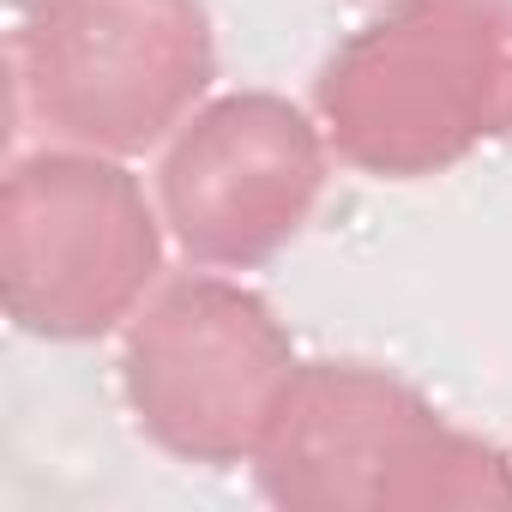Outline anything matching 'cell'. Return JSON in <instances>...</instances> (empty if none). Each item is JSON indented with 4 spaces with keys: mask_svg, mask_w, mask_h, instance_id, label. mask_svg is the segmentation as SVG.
<instances>
[{
    "mask_svg": "<svg viewBox=\"0 0 512 512\" xmlns=\"http://www.w3.org/2000/svg\"><path fill=\"white\" fill-rule=\"evenodd\" d=\"M157 193L85 145H43L0 193V302L25 338L91 344L121 332L163 278Z\"/></svg>",
    "mask_w": 512,
    "mask_h": 512,
    "instance_id": "3957f363",
    "label": "cell"
},
{
    "mask_svg": "<svg viewBox=\"0 0 512 512\" xmlns=\"http://www.w3.org/2000/svg\"><path fill=\"white\" fill-rule=\"evenodd\" d=\"M253 476L284 512L512 506V458L374 362H302Z\"/></svg>",
    "mask_w": 512,
    "mask_h": 512,
    "instance_id": "7a4b0ae2",
    "label": "cell"
},
{
    "mask_svg": "<svg viewBox=\"0 0 512 512\" xmlns=\"http://www.w3.org/2000/svg\"><path fill=\"white\" fill-rule=\"evenodd\" d=\"M326 127L278 91L205 97L157 157L169 241L205 272H253L308 229L326 193Z\"/></svg>",
    "mask_w": 512,
    "mask_h": 512,
    "instance_id": "8992f818",
    "label": "cell"
},
{
    "mask_svg": "<svg viewBox=\"0 0 512 512\" xmlns=\"http://www.w3.org/2000/svg\"><path fill=\"white\" fill-rule=\"evenodd\" d=\"M13 79L55 145L139 157L217 79L211 13L205 0H25Z\"/></svg>",
    "mask_w": 512,
    "mask_h": 512,
    "instance_id": "277c9868",
    "label": "cell"
},
{
    "mask_svg": "<svg viewBox=\"0 0 512 512\" xmlns=\"http://www.w3.org/2000/svg\"><path fill=\"white\" fill-rule=\"evenodd\" d=\"M314 115L332 157L374 181L446 175L512 139V0H386L326 55Z\"/></svg>",
    "mask_w": 512,
    "mask_h": 512,
    "instance_id": "6da1fadb",
    "label": "cell"
},
{
    "mask_svg": "<svg viewBox=\"0 0 512 512\" xmlns=\"http://www.w3.org/2000/svg\"><path fill=\"white\" fill-rule=\"evenodd\" d=\"M296 368L278 308L205 266L157 284L121 338V398L139 434L205 470L253 464Z\"/></svg>",
    "mask_w": 512,
    "mask_h": 512,
    "instance_id": "5b68a950",
    "label": "cell"
}]
</instances>
